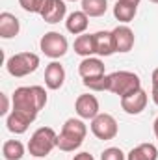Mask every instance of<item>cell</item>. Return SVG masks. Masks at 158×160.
Instances as JSON below:
<instances>
[{"label": "cell", "mask_w": 158, "mask_h": 160, "mask_svg": "<svg viewBox=\"0 0 158 160\" xmlns=\"http://www.w3.org/2000/svg\"><path fill=\"white\" fill-rule=\"evenodd\" d=\"M11 102H13V110L26 112L37 118V114L47 104V91L41 86H21L15 89Z\"/></svg>", "instance_id": "cell-1"}, {"label": "cell", "mask_w": 158, "mask_h": 160, "mask_svg": "<svg viewBox=\"0 0 158 160\" xmlns=\"http://www.w3.org/2000/svg\"><path fill=\"white\" fill-rule=\"evenodd\" d=\"M86 134H87V127L82 119H75V118L67 119L62 127V132L58 134V149L65 153L77 151L84 143Z\"/></svg>", "instance_id": "cell-2"}, {"label": "cell", "mask_w": 158, "mask_h": 160, "mask_svg": "<svg viewBox=\"0 0 158 160\" xmlns=\"http://www.w3.org/2000/svg\"><path fill=\"white\" fill-rule=\"evenodd\" d=\"M54 147H58V134L50 127H39L28 142V151L36 158H45Z\"/></svg>", "instance_id": "cell-3"}, {"label": "cell", "mask_w": 158, "mask_h": 160, "mask_svg": "<svg viewBox=\"0 0 158 160\" xmlns=\"http://www.w3.org/2000/svg\"><path fill=\"white\" fill-rule=\"evenodd\" d=\"M140 88H141V80L132 71H116L110 75V89L108 91L117 95L119 99L138 91Z\"/></svg>", "instance_id": "cell-4"}, {"label": "cell", "mask_w": 158, "mask_h": 160, "mask_svg": "<svg viewBox=\"0 0 158 160\" xmlns=\"http://www.w3.org/2000/svg\"><path fill=\"white\" fill-rule=\"evenodd\" d=\"M7 73L15 78H22L32 75L37 67H39V56L34 52H19L15 56H11L6 63Z\"/></svg>", "instance_id": "cell-5"}, {"label": "cell", "mask_w": 158, "mask_h": 160, "mask_svg": "<svg viewBox=\"0 0 158 160\" xmlns=\"http://www.w3.org/2000/svg\"><path fill=\"white\" fill-rule=\"evenodd\" d=\"M41 52L52 60H58L62 56H65L67 48H69V43H67V38L62 36L60 32H47L39 41Z\"/></svg>", "instance_id": "cell-6"}, {"label": "cell", "mask_w": 158, "mask_h": 160, "mask_svg": "<svg viewBox=\"0 0 158 160\" xmlns=\"http://www.w3.org/2000/svg\"><path fill=\"white\" fill-rule=\"evenodd\" d=\"M117 121L110 114H99L97 118L91 119V132L95 134V138L106 142V140H114L117 136Z\"/></svg>", "instance_id": "cell-7"}, {"label": "cell", "mask_w": 158, "mask_h": 160, "mask_svg": "<svg viewBox=\"0 0 158 160\" xmlns=\"http://www.w3.org/2000/svg\"><path fill=\"white\" fill-rule=\"evenodd\" d=\"M99 110H101V106H99V99L95 95L82 93L75 101V112L78 114L80 119H93L101 114Z\"/></svg>", "instance_id": "cell-8"}, {"label": "cell", "mask_w": 158, "mask_h": 160, "mask_svg": "<svg viewBox=\"0 0 158 160\" xmlns=\"http://www.w3.org/2000/svg\"><path fill=\"white\" fill-rule=\"evenodd\" d=\"M147 101H149V95L145 93L143 88H140L138 91H134V93H130V95H126V97L121 99V108L128 116H138V114H141L145 110Z\"/></svg>", "instance_id": "cell-9"}, {"label": "cell", "mask_w": 158, "mask_h": 160, "mask_svg": "<svg viewBox=\"0 0 158 160\" xmlns=\"http://www.w3.org/2000/svg\"><path fill=\"white\" fill-rule=\"evenodd\" d=\"M65 13H67L65 0H47L39 15L45 22L56 24V22H60V21L65 19Z\"/></svg>", "instance_id": "cell-10"}, {"label": "cell", "mask_w": 158, "mask_h": 160, "mask_svg": "<svg viewBox=\"0 0 158 160\" xmlns=\"http://www.w3.org/2000/svg\"><path fill=\"white\" fill-rule=\"evenodd\" d=\"M36 121V116H30L26 112H19V110H11L6 118L7 130L13 134H24L28 130V127Z\"/></svg>", "instance_id": "cell-11"}, {"label": "cell", "mask_w": 158, "mask_h": 160, "mask_svg": "<svg viewBox=\"0 0 158 160\" xmlns=\"http://www.w3.org/2000/svg\"><path fill=\"white\" fill-rule=\"evenodd\" d=\"M114 34V43H116V52H130L134 47V32L126 24H119L117 28L112 30Z\"/></svg>", "instance_id": "cell-12"}, {"label": "cell", "mask_w": 158, "mask_h": 160, "mask_svg": "<svg viewBox=\"0 0 158 160\" xmlns=\"http://www.w3.org/2000/svg\"><path fill=\"white\" fill-rule=\"evenodd\" d=\"M63 82H65V69H63V65L60 63V62H50L48 65H47V69H45V84H47V88L48 89H60L62 86H63Z\"/></svg>", "instance_id": "cell-13"}, {"label": "cell", "mask_w": 158, "mask_h": 160, "mask_svg": "<svg viewBox=\"0 0 158 160\" xmlns=\"http://www.w3.org/2000/svg\"><path fill=\"white\" fill-rule=\"evenodd\" d=\"M19 32H21L19 19L9 11L0 13V38L2 39H11V38L19 36Z\"/></svg>", "instance_id": "cell-14"}, {"label": "cell", "mask_w": 158, "mask_h": 160, "mask_svg": "<svg viewBox=\"0 0 158 160\" xmlns=\"http://www.w3.org/2000/svg\"><path fill=\"white\" fill-rule=\"evenodd\" d=\"M78 75L82 77V80L102 77V75H104V63H102V60L93 58V56L84 58V60L80 62V65H78Z\"/></svg>", "instance_id": "cell-15"}, {"label": "cell", "mask_w": 158, "mask_h": 160, "mask_svg": "<svg viewBox=\"0 0 158 160\" xmlns=\"http://www.w3.org/2000/svg\"><path fill=\"white\" fill-rule=\"evenodd\" d=\"M87 26H89V17L80 9V11H73L69 17H67V21H65V28H67V32L69 34H73V36H82L86 30H87Z\"/></svg>", "instance_id": "cell-16"}, {"label": "cell", "mask_w": 158, "mask_h": 160, "mask_svg": "<svg viewBox=\"0 0 158 160\" xmlns=\"http://www.w3.org/2000/svg\"><path fill=\"white\" fill-rule=\"evenodd\" d=\"M93 36H95V52L99 56H112L116 52V43H114V34L112 32L101 30Z\"/></svg>", "instance_id": "cell-17"}, {"label": "cell", "mask_w": 158, "mask_h": 160, "mask_svg": "<svg viewBox=\"0 0 158 160\" xmlns=\"http://www.w3.org/2000/svg\"><path fill=\"white\" fill-rule=\"evenodd\" d=\"M136 13H138V6L136 4H130V2H125V0H117L116 6H114V17L117 19L119 22H123V24L134 21Z\"/></svg>", "instance_id": "cell-18"}, {"label": "cell", "mask_w": 158, "mask_h": 160, "mask_svg": "<svg viewBox=\"0 0 158 160\" xmlns=\"http://www.w3.org/2000/svg\"><path fill=\"white\" fill-rule=\"evenodd\" d=\"M126 160H158V149L153 143H140L130 149Z\"/></svg>", "instance_id": "cell-19"}, {"label": "cell", "mask_w": 158, "mask_h": 160, "mask_svg": "<svg viewBox=\"0 0 158 160\" xmlns=\"http://www.w3.org/2000/svg\"><path fill=\"white\" fill-rule=\"evenodd\" d=\"M75 52L82 58H89L95 52V36L93 34H82L75 39Z\"/></svg>", "instance_id": "cell-20"}, {"label": "cell", "mask_w": 158, "mask_h": 160, "mask_svg": "<svg viewBox=\"0 0 158 160\" xmlns=\"http://www.w3.org/2000/svg\"><path fill=\"white\" fill-rule=\"evenodd\" d=\"M2 155L6 160H21L24 157V145L19 140H7L2 145Z\"/></svg>", "instance_id": "cell-21"}, {"label": "cell", "mask_w": 158, "mask_h": 160, "mask_svg": "<svg viewBox=\"0 0 158 160\" xmlns=\"http://www.w3.org/2000/svg\"><path fill=\"white\" fill-rule=\"evenodd\" d=\"M108 9L106 0H82V11L87 17H102Z\"/></svg>", "instance_id": "cell-22"}, {"label": "cell", "mask_w": 158, "mask_h": 160, "mask_svg": "<svg viewBox=\"0 0 158 160\" xmlns=\"http://www.w3.org/2000/svg\"><path fill=\"white\" fill-rule=\"evenodd\" d=\"M84 86L91 91H108L110 89V75L95 77V78H84Z\"/></svg>", "instance_id": "cell-23"}, {"label": "cell", "mask_w": 158, "mask_h": 160, "mask_svg": "<svg viewBox=\"0 0 158 160\" xmlns=\"http://www.w3.org/2000/svg\"><path fill=\"white\" fill-rule=\"evenodd\" d=\"M45 2H47V0H19L21 8H22L24 11H28V13H37V15L41 13Z\"/></svg>", "instance_id": "cell-24"}, {"label": "cell", "mask_w": 158, "mask_h": 160, "mask_svg": "<svg viewBox=\"0 0 158 160\" xmlns=\"http://www.w3.org/2000/svg\"><path fill=\"white\" fill-rule=\"evenodd\" d=\"M101 160H126V155L119 147H108V149L102 151Z\"/></svg>", "instance_id": "cell-25"}, {"label": "cell", "mask_w": 158, "mask_h": 160, "mask_svg": "<svg viewBox=\"0 0 158 160\" xmlns=\"http://www.w3.org/2000/svg\"><path fill=\"white\" fill-rule=\"evenodd\" d=\"M0 99H2L0 114H2V116H7V112H9V99H7V95H6V93H0Z\"/></svg>", "instance_id": "cell-26"}, {"label": "cell", "mask_w": 158, "mask_h": 160, "mask_svg": "<svg viewBox=\"0 0 158 160\" xmlns=\"http://www.w3.org/2000/svg\"><path fill=\"white\" fill-rule=\"evenodd\" d=\"M73 160H95L93 158V155H89V153H86V151H82L78 155H75V158Z\"/></svg>", "instance_id": "cell-27"}, {"label": "cell", "mask_w": 158, "mask_h": 160, "mask_svg": "<svg viewBox=\"0 0 158 160\" xmlns=\"http://www.w3.org/2000/svg\"><path fill=\"white\" fill-rule=\"evenodd\" d=\"M151 84H153V88H158V67L153 71V75H151Z\"/></svg>", "instance_id": "cell-28"}, {"label": "cell", "mask_w": 158, "mask_h": 160, "mask_svg": "<svg viewBox=\"0 0 158 160\" xmlns=\"http://www.w3.org/2000/svg\"><path fill=\"white\" fill-rule=\"evenodd\" d=\"M151 97H153V102L158 106V88H153V91H151Z\"/></svg>", "instance_id": "cell-29"}, {"label": "cell", "mask_w": 158, "mask_h": 160, "mask_svg": "<svg viewBox=\"0 0 158 160\" xmlns=\"http://www.w3.org/2000/svg\"><path fill=\"white\" fill-rule=\"evenodd\" d=\"M153 130H155V136H156V140H158V118L155 119V123H153Z\"/></svg>", "instance_id": "cell-30"}, {"label": "cell", "mask_w": 158, "mask_h": 160, "mask_svg": "<svg viewBox=\"0 0 158 160\" xmlns=\"http://www.w3.org/2000/svg\"><path fill=\"white\" fill-rule=\"evenodd\" d=\"M125 2H130V4H136V6H140V2H141V0H125Z\"/></svg>", "instance_id": "cell-31"}, {"label": "cell", "mask_w": 158, "mask_h": 160, "mask_svg": "<svg viewBox=\"0 0 158 160\" xmlns=\"http://www.w3.org/2000/svg\"><path fill=\"white\" fill-rule=\"evenodd\" d=\"M149 2H153V4H158V0H149Z\"/></svg>", "instance_id": "cell-32"}, {"label": "cell", "mask_w": 158, "mask_h": 160, "mask_svg": "<svg viewBox=\"0 0 158 160\" xmlns=\"http://www.w3.org/2000/svg\"><path fill=\"white\" fill-rule=\"evenodd\" d=\"M67 2H77V0H67Z\"/></svg>", "instance_id": "cell-33"}]
</instances>
